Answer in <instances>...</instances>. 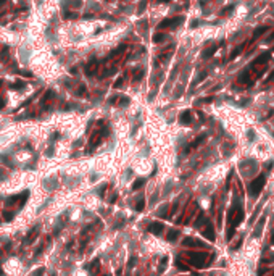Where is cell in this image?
Returning <instances> with one entry per match:
<instances>
[{
  "label": "cell",
  "instance_id": "6da1fadb",
  "mask_svg": "<svg viewBox=\"0 0 274 276\" xmlns=\"http://www.w3.org/2000/svg\"><path fill=\"white\" fill-rule=\"evenodd\" d=\"M148 231L152 233V234H161V231H163V224L161 223H152L150 226H148Z\"/></svg>",
  "mask_w": 274,
  "mask_h": 276
},
{
  "label": "cell",
  "instance_id": "7a4b0ae2",
  "mask_svg": "<svg viewBox=\"0 0 274 276\" xmlns=\"http://www.w3.org/2000/svg\"><path fill=\"white\" fill-rule=\"evenodd\" d=\"M182 21V18H174V20H165V21H161V24H160V27H174V24H179V23Z\"/></svg>",
  "mask_w": 274,
  "mask_h": 276
},
{
  "label": "cell",
  "instance_id": "3957f363",
  "mask_svg": "<svg viewBox=\"0 0 274 276\" xmlns=\"http://www.w3.org/2000/svg\"><path fill=\"white\" fill-rule=\"evenodd\" d=\"M100 141H102V133H97V134H94V137L90 139V146H89V149H94L95 146H99V144H100Z\"/></svg>",
  "mask_w": 274,
  "mask_h": 276
},
{
  "label": "cell",
  "instance_id": "277c9868",
  "mask_svg": "<svg viewBox=\"0 0 274 276\" xmlns=\"http://www.w3.org/2000/svg\"><path fill=\"white\" fill-rule=\"evenodd\" d=\"M36 236H37V228L36 229H32L31 231V234H29V237H27V244H31V242H34V239H36Z\"/></svg>",
  "mask_w": 274,
  "mask_h": 276
},
{
  "label": "cell",
  "instance_id": "5b68a950",
  "mask_svg": "<svg viewBox=\"0 0 274 276\" xmlns=\"http://www.w3.org/2000/svg\"><path fill=\"white\" fill-rule=\"evenodd\" d=\"M143 182H145V181H143V179H137V181H136V182H134V184H132V189H134V191L140 189V188H142V186H143Z\"/></svg>",
  "mask_w": 274,
  "mask_h": 276
},
{
  "label": "cell",
  "instance_id": "8992f818",
  "mask_svg": "<svg viewBox=\"0 0 274 276\" xmlns=\"http://www.w3.org/2000/svg\"><path fill=\"white\" fill-rule=\"evenodd\" d=\"M143 208H145V202H143V199H142V200H139V202H137L136 210H137V212H142Z\"/></svg>",
  "mask_w": 274,
  "mask_h": 276
},
{
  "label": "cell",
  "instance_id": "52a82bcc",
  "mask_svg": "<svg viewBox=\"0 0 274 276\" xmlns=\"http://www.w3.org/2000/svg\"><path fill=\"white\" fill-rule=\"evenodd\" d=\"M176 236H178V231H169V233H168V239H169V241H174Z\"/></svg>",
  "mask_w": 274,
  "mask_h": 276
},
{
  "label": "cell",
  "instance_id": "ba28073f",
  "mask_svg": "<svg viewBox=\"0 0 274 276\" xmlns=\"http://www.w3.org/2000/svg\"><path fill=\"white\" fill-rule=\"evenodd\" d=\"M11 218H13V213L11 212H5V220H7V221H10Z\"/></svg>",
  "mask_w": 274,
  "mask_h": 276
},
{
  "label": "cell",
  "instance_id": "9c48e42d",
  "mask_svg": "<svg viewBox=\"0 0 274 276\" xmlns=\"http://www.w3.org/2000/svg\"><path fill=\"white\" fill-rule=\"evenodd\" d=\"M3 105H5V100H0V108H3Z\"/></svg>",
  "mask_w": 274,
  "mask_h": 276
},
{
  "label": "cell",
  "instance_id": "30bf717a",
  "mask_svg": "<svg viewBox=\"0 0 274 276\" xmlns=\"http://www.w3.org/2000/svg\"><path fill=\"white\" fill-rule=\"evenodd\" d=\"M160 2H168V0H160Z\"/></svg>",
  "mask_w": 274,
  "mask_h": 276
}]
</instances>
